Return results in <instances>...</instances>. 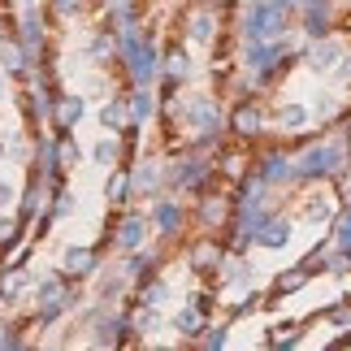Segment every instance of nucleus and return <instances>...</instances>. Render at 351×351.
Listing matches in <instances>:
<instances>
[{"label":"nucleus","instance_id":"1","mask_svg":"<svg viewBox=\"0 0 351 351\" xmlns=\"http://www.w3.org/2000/svg\"><path fill=\"white\" fill-rule=\"evenodd\" d=\"M339 173H343V147L339 143H317L308 152H300V160H295V178L300 182L339 178Z\"/></svg>","mask_w":351,"mask_h":351},{"label":"nucleus","instance_id":"2","mask_svg":"<svg viewBox=\"0 0 351 351\" xmlns=\"http://www.w3.org/2000/svg\"><path fill=\"white\" fill-rule=\"evenodd\" d=\"M287 31V9L278 0H252L243 13V35L247 39H278Z\"/></svg>","mask_w":351,"mask_h":351},{"label":"nucleus","instance_id":"3","mask_svg":"<svg viewBox=\"0 0 351 351\" xmlns=\"http://www.w3.org/2000/svg\"><path fill=\"white\" fill-rule=\"evenodd\" d=\"M230 130L239 134V139H256V134L265 130V104L261 100H239L230 109Z\"/></svg>","mask_w":351,"mask_h":351},{"label":"nucleus","instance_id":"4","mask_svg":"<svg viewBox=\"0 0 351 351\" xmlns=\"http://www.w3.org/2000/svg\"><path fill=\"white\" fill-rule=\"evenodd\" d=\"M252 178L256 182H291L295 178V160L282 156V152H269V156H261V165L252 169Z\"/></svg>","mask_w":351,"mask_h":351},{"label":"nucleus","instance_id":"5","mask_svg":"<svg viewBox=\"0 0 351 351\" xmlns=\"http://www.w3.org/2000/svg\"><path fill=\"white\" fill-rule=\"evenodd\" d=\"M287 239H291V221L287 217H261V226H256V234L252 243H261V247H287Z\"/></svg>","mask_w":351,"mask_h":351},{"label":"nucleus","instance_id":"6","mask_svg":"<svg viewBox=\"0 0 351 351\" xmlns=\"http://www.w3.org/2000/svg\"><path fill=\"white\" fill-rule=\"evenodd\" d=\"M308 65H313V70H339L343 65V44L330 39V35H321L317 44L308 48Z\"/></svg>","mask_w":351,"mask_h":351},{"label":"nucleus","instance_id":"7","mask_svg":"<svg viewBox=\"0 0 351 351\" xmlns=\"http://www.w3.org/2000/svg\"><path fill=\"white\" fill-rule=\"evenodd\" d=\"M330 13H334L330 0H317V5H308V9H304V31L313 35V39L330 35Z\"/></svg>","mask_w":351,"mask_h":351},{"label":"nucleus","instance_id":"8","mask_svg":"<svg viewBox=\"0 0 351 351\" xmlns=\"http://www.w3.org/2000/svg\"><path fill=\"white\" fill-rule=\"evenodd\" d=\"M317 269H287V274H278V282L269 287V295L274 300H287L291 291H300V287H308V278H313Z\"/></svg>","mask_w":351,"mask_h":351},{"label":"nucleus","instance_id":"9","mask_svg":"<svg viewBox=\"0 0 351 351\" xmlns=\"http://www.w3.org/2000/svg\"><path fill=\"white\" fill-rule=\"evenodd\" d=\"M182 221H186V213L173 204V199H160V204H156V226H160L165 234H178Z\"/></svg>","mask_w":351,"mask_h":351},{"label":"nucleus","instance_id":"10","mask_svg":"<svg viewBox=\"0 0 351 351\" xmlns=\"http://www.w3.org/2000/svg\"><path fill=\"white\" fill-rule=\"evenodd\" d=\"M278 126H282V130H304V126H308V109H300V104L278 109Z\"/></svg>","mask_w":351,"mask_h":351},{"label":"nucleus","instance_id":"11","mask_svg":"<svg viewBox=\"0 0 351 351\" xmlns=\"http://www.w3.org/2000/svg\"><path fill=\"white\" fill-rule=\"evenodd\" d=\"M326 213H330V204H326V199H313V204L304 208V217H308V221H321Z\"/></svg>","mask_w":351,"mask_h":351},{"label":"nucleus","instance_id":"12","mask_svg":"<svg viewBox=\"0 0 351 351\" xmlns=\"http://www.w3.org/2000/svg\"><path fill=\"white\" fill-rule=\"evenodd\" d=\"M295 5H300V9H308V5H317V0H295Z\"/></svg>","mask_w":351,"mask_h":351}]
</instances>
